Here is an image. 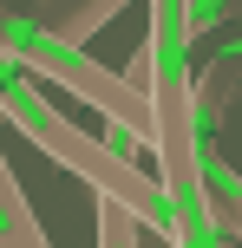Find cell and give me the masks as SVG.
Instances as JSON below:
<instances>
[{
  "instance_id": "cell-1",
  "label": "cell",
  "mask_w": 242,
  "mask_h": 248,
  "mask_svg": "<svg viewBox=\"0 0 242 248\" xmlns=\"http://www.w3.org/2000/svg\"><path fill=\"white\" fill-rule=\"evenodd\" d=\"M0 118L20 124L52 163H65L98 202H112V209H125L138 229H157L164 242H177V222H170V202H164V189H157V176L138 170V163H125V157H112L105 137L79 131L65 111H52V98L39 92V78L26 72L13 52H0Z\"/></svg>"
},
{
  "instance_id": "cell-2",
  "label": "cell",
  "mask_w": 242,
  "mask_h": 248,
  "mask_svg": "<svg viewBox=\"0 0 242 248\" xmlns=\"http://www.w3.org/2000/svg\"><path fill=\"white\" fill-rule=\"evenodd\" d=\"M0 52H13L33 78L65 85L72 98H85L92 111L105 118V131H125V137H138V144L151 150V98H144V85L131 72L98 65L92 52H79L65 33L26 20V13H0Z\"/></svg>"
},
{
  "instance_id": "cell-3",
  "label": "cell",
  "mask_w": 242,
  "mask_h": 248,
  "mask_svg": "<svg viewBox=\"0 0 242 248\" xmlns=\"http://www.w3.org/2000/svg\"><path fill=\"white\" fill-rule=\"evenodd\" d=\"M196 118H203V111H196ZM196 176H203V196H210V209H216L223 242L242 248V176L229 170V157L216 150V137H210V118L196 124Z\"/></svg>"
},
{
  "instance_id": "cell-4",
  "label": "cell",
  "mask_w": 242,
  "mask_h": 248,
  "mask_svg": "<svg viewBox=\"0 0 242 248\" xmlns=\"http://www.w3.org/2000/svg\"><path fill=\"white\" fill-rule=\"evenodd\" d=\"M33 222H39V216H33V202H26L20 176H13V163L0 157V242L20 235V229H33Z\"/></svg>"
},
{
  "instance_id": "cell-5",
  "label": "cell",
  "mask_w": 242,
  "mask_h": 248,
  "mask_svg": "<svg viewBox=\"0 0 242 248\" xmlns=\"http://www.w3.org/2000/svg\"><path fill=\"white\" fill-rule=\"evenodd\" d=\"M92 222H98V248H138V235H144L125 209H112V202H92Z\"/></svg>"
},
{
  "instance_id": "cell-6",
  "label": "cell",
  "mask_w": 242,
  "mask_h": 248,
  "mask_svg": "<svg viewBox=\"0 0 242 248\" xmlns=\"http://www.w3.org/2000/svg\"><path fill=\"white\" fill-rule=\"evenodd\" d=\"M183 20H190V39H196V33H210L216 20H229V7H223V0H183Z\"/></svg>"
},
{
  "instance_id": "cell-7",
  "label": "cell",
  "mask_w": 242,
  "mask_h": 248,
  "mask_svg": "<svg viewBox=\"0 0 242 248\" xmlns=\"http://www.w3.org/2000/svg\"><path fill=\"white\" fill-rule=\"evenodd\" d=\"M0 248H52V242H46V229L33 222V229H20V235H7V242H0Z\"/></svg>"
}]
</instances>
